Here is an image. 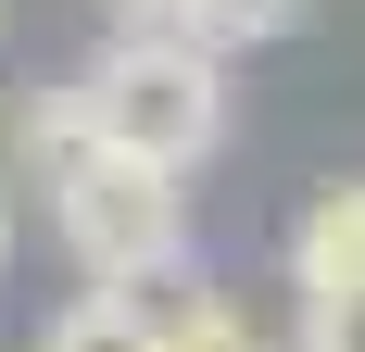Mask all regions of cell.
Returning a JSON list of instances; mask_svg holds the SVG:
<instances>
[{"instance_id":"cell-1","label":"cell","mask_w":365,"mask_h":352,"mask_svg":"<svg viewBox=\"0 0 365 352\" xmlns=\"http://www.w3.org/2000/svg\"><path fill=\"white\" fill-rule=\"evenodd\" d=\"M63 101H76V126H88L101 151H139V164H164V176H189V164L227 151V63L202 51V38H177V26L113 38Z\"/></svg>"},{"instance_id":"cell-2","label":"cell","mask_w":365,"mask_h":352,"mask_svg":"<svg viewBox=\"0 0 365 352\" xmlns=\"http://www.w3.org/2000/svg\"><path fill=\"white\" fill-rule=\"evenodd\" d=\"M38 176H51V227H63V252H76L88 289H164V277H189V202H177L164 164L76 139Z\"/></svg>"},{"instance_id":"cell-3","label":"cell","mask_w":365,"mask_h":352,"mask_svg":"<svg viewBox=\"0 0 365 352\" xmlns=\"http://www.w3.org/2000/svg\"><path fill=\"white\" fill-rule=\"evenodd\" d=\"M290 327L302 352H365V189H328L290 227Z\"/></svg>"},{"instance_id":"cell-4","label":"cell","mask_w":365,"mask_h":352,"mask_svg":"<svg viewBox=\"0 0 365 352\" xmlns=\"http://www.w3.org/2000/svg\"><path fill=\"white\" fill-rule=\"evenodd\" d=\"M315 26V0H177V38H202L215 63H240V51H277V38Z\"/></svg>"},{"instance_id":"cell-5","label":"cell","mask_w":365,"mask_h":352,"mask_svg":"<svg viewBox=\"0 0 365 352\" xmlns=\"http://www.w3.org/2000/svg\"><path fill=\"white\" fill-rule=\"evenodd\" d=\"M38 352H164V327H151L139 289H88V302L51 315V340H38Z\"/></svg>"},{"instance_id":"cell-6","label":"cell","mask_w":365,"mask_h":352,"mask_svg":"<svg viewBox=\"0 0 365 352\" xmlns=\"http://www.w3.org/2000/svg\"><path fill=\"white\" fill-rule=\"evenodd\" d=\"M151 327H164V352H264L252 327H240V302H215V289H189L177 315H151Z\"/></svg>"},{"instance_id":"cell-7","label":"cell","mask_w":365,"mask_h":352,"mask_svg":"<svg viewBox=\"0 0 365 352\" xmlns=\"http://www.w3.org/2000/svg\"><path fill=\"white\" fill-rule=\"evenodd\" d=\"M101 26L113 38H151V26H177V0H101Z\"/></svg>"},{"instance_id":"cell-8","label":"cell","mask_w":365,"mask_h":352,"mask_svg":"<svg viewBox=\"0 0 365 352\" xmlns=\"http://www.w3.org/2000/svg\"><path fill=\"white\" fill-rule=\"evenodd\" d=\"M0 277H13V189H0Z\"/></svg>"}]
</instances>
